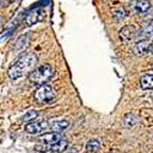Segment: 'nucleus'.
I'll use <instances>...</instances> for the list:
<instances>
[{
	"instance_id": "f257e3e1",
	"label": "nucleus",
	"mask_w": 153,
	"mask_h": 153,
	"mask_svg": "<svg viewBox=\"0 0 153 153\" xmlns=\"http://www.w3.org/2000/svg\"><path fill=\"white\" fill-rule=\"evenodd\" d=\"M37 61H38V58L33 53L22 55L14 65L9 69V72H7L9 77L12 81H16L21 77H25V76L30 75L34 70Z\"/></svg>"
},
{
	"instance_id": "f03ea898",
	"label": "nucleus",
	"mask_w": 153,
	"mask_h": 153,
	"mask_svg": "<svg viewBox=\"0 0 153 153\" xmlns=\"http://www.w3.org/2000/svg\"><path fill=\"white\" fill-rule=\"evenodd\" d=\"M55 74V69L53 65L50 64H44V65H41L36 68L30 75H28V79L33 85L37 86H42L45 82H48L50 79L54 76Z\"/></svg>"
},
{
	"instance_id": "7ed1b4c3",
	"label": "nucleus",
	"mask_w": 153,
	"mask_h": 153,
	"mask_svg": "<svg viewBox=\"0 0 153 153\" xmlns=\"http://www.w3.org/2000/svg\"><path fill=\"white\" fill-rule=\"evenodd\" d=\"M56 98V92L54 91V88L49 85H42L37 88V91L34 92V99L38 103L47 104L52 103Z\"/></svg>"
},
{
	"instance_id": "20e7f679",
	"label": "nucleus",
	"mask_w": 153,
	"mask_h": 153,
	"mask_svg": "<svg viewBox=\"0 0 153 153\" xmlns=\"http://www.w3.org/2000/svg\"><path fill=\"white\" fill-rule=\"evenodd\" d=\"M48 126H49V124H48L47 120H42V121H31L30 124L26 125L25 130H26V132H28V134H31V135H37V134L42 132L43 130H45Z\"/></svg>"
},
{
	"instance_id": "39448f33",
	"label": "nucleus",
	"mask_w": 153,
	"mask_h": 153,
	"mask_svg": "<svg viewBox=\"0 0 153 153\" xmlns=\"http://www.w3.org/2000/svg\"><path fill=\"white\" fill-rule=\"evenodd\" d=\"M61 138H62V136L59 132H48V134H43L42 136L38 137V141H39L42 145L52 146V145L59 142Z\"/></svg>"
},
{
	"instance_id": "423d86ee",
	"label": "nucleus",
	"mask_w": 153,
	"mask_h": 153,
	"mask_svg": "<svg viewBox=\"0 0 153 153\" xmlns=\"http://www.w3.org/2000/svg\"><path fill=\"white\" fill-rule=\"evenodd\" d=\"M43 20V12L41 9H34L32 10L31 12H28V14L26 15V19H25V21H26L27 26H32V25L37 23Z\"/></svg>"
},
{
	"instance_id": "0eeeda50",
	"label": "nucleus",
	"mask_w": 153,
	"mask_h": 153,
	"mask_svg": "<svg viewBox=\"0 0 153 153\" xmlns=\"http://www.w3.org/2000/svg\"><path fill=\"white\" fill-rule=\"evenodd\" d=\"M149 48H151V43L147 39H142V41H140L135 44L134 47V53L138 56H143L146 55L148 52H149Z\"/></svg>"
},
{
	"instance_id": "6e6552de",
	"label": "nucleus",
	"mask_w": 153,
	"mask_h": 153,
	"mask_svg": "<svg viewBox=\"0 0 153 153\" xmlns=\"http://www.w3.org/2000/svg\"><path fill=\"white\" fill-rule=\"evenodd\" d=\"M120 36H121V38H124L126 41H132L134 38H137L138 30L135 26H125L121 28Z\"/></svg>"
},
{
	"instance_id": "1a4fd4ad",
	"label": "nucleus",
	"mask_w": 153,
	"mask_h": 153,
	"mask_svg": "<svg viewBox=\"0 0 153 153\" xmlns=\"http://www.w3.org/2000/svg\"><path fill=\"white\" fill-rule=\"evenodd\" d=\"M142 90H153V74H146L141 77Z\"/></svg>"
},
{
	"instance_id": "9d476101",
	"label": "nucleus",
	"mask_w": 153,
	"mask_h": 153,
	"mask_svg": "<svg viewBox=\"0 0 153 153\" xmlns=\"http://www.w3.org/2000/svg\"><path fill=\"white\" fill-rule=\"evenodd\" d=\"M153 34V22H147L145 23V26L138 31V36L137 37H141V38H147L151 37Z\"/></svg>"
},
{
	"instance_id": "9b49d317",
	"label": "nucleus",
	"mask_w": 153,
	"mask_h": 153,
	"mask_svg": "<svg viewBox=\"0 0 153 153\" xmlns=\"http://www.w3.org/2000/svg\"><path fill=\"white\" fill-rule=\"evenodd\" d=\"M68 140L65 138H61L59 142L52 145V146H48V151H53V152H62V151H65L66 147H68Z\"/></svg>"
},
{
	"instance_id": "f8f14e48",
	"label": "nucleus",
	"mask_w": 153,
	"mask_h": 153,
	"mask_svg": "<svg viewBox=\"0 0 153 153\" xmlns=\"http://www.w3.org/2000/svg\"><path fill=\"white\" fill-rule=\"evenodd\" d=\"M151 9V3L148 0H137L135 4V10L137 12H141V14H145Z\"/></svg>"
},
{
	"instance_id": "ddd939ff",
	"label": "nucleus",
	"mask_w": 153,
	"mask_h": 153,
	"mask_svg": "<svg viewBox=\"0 0 153 153\" xmlns=\"http://www.w3.org/2000/svg\"><path fill=\"white\" fill-rule=\"evenodd\" d=\"M69 127V121L68 120H59V121H55L53 125H52V129L54 132H61L64 130H66Z\"/></svg>"
},
{
	"instance_id": "4468645a",
	"label": "nucleus",
	"mask_w": 153,
	"mask_h": 153,
	"mask_svg": "<svg viewBox=\"0 0 153 153\" xmlns=\"http://www.w3.org/2000/svg\"><path fill=\"white\" fill-rule=\"evenodd\" d=\"M28 42H30V34H25V36L20 37L19 39H17V42L15 43V50L25 49V48L27 47Z\"/></svg>"
},
{
	"instance_id": "2eb2a0df",
	"label": "nucleus",
	"mask_w": 153,
	"mask_h": 153,
	"mask_svg": "<svg viewBox=\"0 0 153 153\" xmlns=\"http://www.w3.org/2000/svg\"><path fill=\"white\" fill-rule=\"evenodd\" d=\"M86 149L88 153H96L100 149V143L98 140H90L86 145Z\"/></svg>"
},
{
	"instance_id": "dca6fc26",
	"label": "nucleus",
	"mask_w": 153,
	"mask_h": 153,
	"mask_svg": "<svg viewBox=\"0 0 153 153\" xmlns=\"http://www.w3.org/2000/svg\"><path fill=\"white\" fill-rule=\"evenodd\" d=\"M137 123V117L135 115V114L132 113H129V114H126L125 118H124V124L126 127H131L134 125H136Z\"/></svg>"
},
{
	"instance_id": "f3484780",
	"label": "nucleus",
	"mask_w": 153,
	"mask_h": 153,
	"mask_svg": "<svg viewBox=\"0 0 153 153\" xmlns=\"http://www.w3.org/2000/svg\"><path fill=\"white\" fill-rule=\"evenodd\" d=\"M37 117H38V111L37 110H31V111H28L27 114H25V115L22 117V120L26 121V123H31Z\"/></svg>"
},
{
	"instance_id": "a211bd4d",
	"label": "nucleus",
	"mask_w": 153,
	"mask_h": 153,
	"mask_svg": "<svg viewBox=\"0 0 153 153\" xmlns=\"http://www.w3.org/2000/svg\"><path fill=\"white\" fill-rule=\"evenodd\" d=\"M113 15L115 16L117 20H123V19L125 17V15H126V12H125V10H124L123 7H120V9H118V10H114V11H113Z\"/></svg>"
},
{
	"instance_id": "6ab92c4d",
	"label": "nucleus",
	"mask_w": 153,
	"mask_h": 153,
	"mask_svg": "<svg viewBox=\"0 0 153 153\" xmlns=\"http://www.w3.org/2000/svg\"><path fill=\"white\" fill-rule=\"evenodd\" d=\"M149 52H151V53L153 54V42L151 43V48H149Z\"/></svg>"
},
{
	"instance_id": "aec40b11",
	"label": "nucleus",
	"mask_w": 153,
	"mask_h": 153,
	"mask_svg": "<svg viewBox=\"0 0 153 153\" xmlns=\"http://www.w3.org/2000/svg\"><path fill=\"white\" fill-rule=\"evenodd\" d=\"M69 153H77V151H76V149H75V148H74V149H71V151H70V152H69Z\"/></svg>"
},
{
	"instance_id": "412c9836",
	"label": "nucleus",
	"mask_w": 153,
	"mask_h": 153,
	"mask_svg": "<svg viewBox=\"0 0 153 153\" xmlns=\"http://www.w3.org/2000/svg\"><path fill=\"white\" fill-rule=\"evenodd\" d=\"M1 26H3V21H1V19H0V28H1Z\"/></svg>"
}]
</instances>
